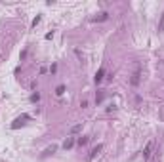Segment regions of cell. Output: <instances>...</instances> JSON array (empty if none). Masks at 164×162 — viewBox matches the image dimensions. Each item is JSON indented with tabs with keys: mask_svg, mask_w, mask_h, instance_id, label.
<instances>
[{
	"mask_svg": "<svg viewBox=\"0 0 164 162\" xmlns=\"http://www.w3.org/2000/svg\"><path fill=\"white\" fill-rule=\"evenodd\" d=\"M153 149H155V141H147V145H145V149H143V155H141V160L143 162H149L151 158V155H153Z\"/></svg>",
	"mask_w": 164,
	"mask_h": 162,
	"instance_id": "6da1fadb",
	"label": "cell"
},
{
	"mask_svg": "<svg viewBox=\"0 0 164 162\" xmlns=\"http://www.w3.org/2000/svg\"><path fill=\"white\" fill-rule=\"evenodd\" d=\"M27 120H31V116L29 114H21V116H17L12 122V130H17V128H21V126H25L27 124Z\"/></svg>",
	"mask_w": 164,
	"mask_h": 162,
	"instance_id": "7a4b0ae2",
	"label": "cell"
},
{
	"mask_svg": "<svg viewBox=\"0 0 164 162\" xmlns=\"http://www.w3.org/2000/svg\"><path fill=\"white\" fill-rule=\"evenodd\" d=\"M130 82H132V86H137L141 82V67L139 65H136V71H134V75H132V78H130Z\"/></svg>",
	"mask_w": 164,
	"mask_h": 162,
	"instance_id": "3957f363",
	"label": "cell"
},
{
	"mask_svg": "<svg viewBox=\"0 0 164 162\" xmlns=\"http://www.w3.org/2000/svg\"><path fill=\"white\" fill-rule=\"evenodd\" d=\"M103 76H105V69H103V67H99V69H97V72H95V82H97V84L103 80Z\"/></svg>",
	"mask_w": 164,
	"mask_h": 162,
	"instance_id": "277c9868",
	"label": "cell"
},
{
	"mask_svg": "<svg viewBox=\"0 0 164 162\" xmlns=\"http://www.w3.org/2000/svg\"><path fill=\"white\" fill-rule=\"evenodd\" d=\"M101 149H103V145H97V147H94V149H92V151H90V155H88V158H90V160H92V158H95V155H97V153H99V151H101Z\"/></svg>",
	"mask_w": 164,
	"mask_h": 162,
	"instance_id": "5b68a950",
	"label": "cell"
},
{
	"mask_svg": "<svg viewBox=\"0 0 164 162\" xmlns=\"http://www.w3.org/2000/svg\"><path fill=\"white\" fill-rule=\"evenodd\" d=\"M75 145V137H67L65 139V143H63V149H71Z\"/></svg>",
	"mask_w": 164,
	"mask_h": 162,
	"instance_id": "8992f818",
	"label": "cell"
},
{
	"mask_svg": "<svg viewBox=\"0 0 164 162\" xmlns=\"http://www.w3.org/2000/svg\"><path fill=\"white\" fill-rule=\"evenodd\" d=\"M55 151H57V147H55V145H52V147H48V149H46V151H44V155H42V156H44V158H46V156H50V155H54V153H55Z\"/></svg>",
	"mask_w": 164,
	"mask_h": 162,
	"instance_id": "52a82bcc",
	"label": "cell"
},
{
	"mask_svg": "<svg viewBox=\"0 0 164 162\" xmlns=\"http://www.w3.org/2000/svg\"><path fill=\"white\" fill-rule=\"evenodd\" d=\"M107 17H109V15H107V13L103 12V13H99V15H95V17H94V21H105V19H107Z\"/></svg>",
	"mask_w": 164,
	"mask_h": 162,
	"instance_id": "ba28073f",
	"label": "cell"
},
{
	"mask_svg": "<svg viewBox=\"0 0 164 162\" xmlns=\"http://www.w3.org/2000/svg\"><path fill=\"white\" fill-rule=\"evenodd\" d=\"M162 31H164V12L160 15V21H158V33H162Z\"/></svg>",
	"mask_w": 164,
	"mask_h": 162,
	"instance_id": "9c48e42d",
	"label": "cell"
},
{
	"mask_svg": "<svg viewBox=\"0 0 164 162\" xmlns=\"http://www.w3.org/2000/svg\"><path fill=\"white\" fill-rule=\"evenodd\" d=\"M88 141H90V137H86V135H84V137L78 139V145H80V147H82V145H88Z\"/></svg>",
	"mask_w": 164,
	"mask_h": 162,
	"instance_id": "30bf717a",
	"label": "cell"
},
{
	"mask_svg": "<svg viewBox=\"0 0 164 162\" xmlns=\"http://www.w3.org/2000/svg\"><path fill=\"white\" fill-rule=\"evenodd\" d=\"M63 92H65V86H63V84L55 88V93H57V96H61V93H63Z\"/></svg>",
	"mask_w": 164,
	"mask_h": 162,
	"instance_id": "8fae6325",
	"label": "cell"
},
{
	"mask_svg": "<svg viewBox=\"0 0 164 162\" xmlns=\"http://www.w3.org/2000/svg\"><path fill=\"white\" fill-rule=\"evenodd\" d=\"M38 99H40V93H38V92H37V93H33V96H31V101H34V103H37Z\"/></svg>",
	"mask_w": 164,
	"mask_h": 162,
	"instance_id": "7c38bea8",
	"label": "cell"
},
{
	"mask_svg": "<svg viewBox=\"0 0 164 162\" xmlns=\"http://www.w3.org/2000/svg\"><path fill=\"white\" fill-rule=\"evenodd\" d=\"M38 23H40V15H37V17H34V19H33V27H37V25H38Z\"/></svg>",
	"mask_w": 164,
	"mask_h": 162,
	"instance_id": "4fadbf2b",
	"label": "cell"
},
{
	"mask_svg": "<svg viewBox=\"0 0 164 162\" xmlns=\"http://www.w3.org/2000/svg\"><path fill=\"white\" fill-rule=\"evenodd\" d=\"M101 99H103V93H97V96H95V101L101 103Z\"/></svg>",
	"mask_w": 164,
	"mask_h": 162,
	"instance_id": "5bb4252c",
	"label": "cell"
},
{
	"mask_svg": "<svg viewBox=\"0 0 164 162\" xmlns=\"http://www.w3.org/2000/svg\"><path fill=\"white\" fill-rule=\"evenodd\" d=\"M80 128H82V126H80V124H78V126H75L73 130H71V132H73V134H76V132H80Z\"/></svg>",
	"mask_w": 164,
	"mask_h": 162,
	"instance_id": "9a60e30c",
	"label": "cell"
}]
</instances>
